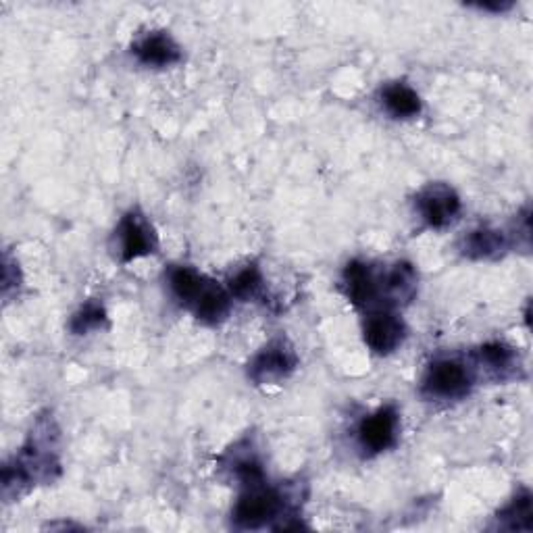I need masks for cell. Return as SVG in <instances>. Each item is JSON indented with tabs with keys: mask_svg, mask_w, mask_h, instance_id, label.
<instances>
[{
	"mask_svg": "<svg viewBox=\"0 0 533 533\" xmlns=\"http://www.w3.org/2000/svg\"><path fill=\"white\" fill-rule=\"evenodd\" d=\"M344 290L352 304L357 307H369L379 296V279L373 275L371 267L361 261H352L344 269Z\"/></svg>",
	"mask_w": 533,
	"mask_h": 533,
	"instance_id": "9",
	"label": "cell"
},
{
	"mask_svg": "<svg viewBox=\"0 0 533 533\" xmlns=\"http://www.w3.org/2000/svg\"><path fill=\"white\" fill-rule=\"evenodd\" d=\"M417 207L429 227L442 230L459 217L461 198L446 184H429L419 192Z\"/></svg>",
	"mask_w": 533,
	"mask_h": 533,
	"instance_id": "5",
	"label": "cell"
},
{
	"mask_svg": "<svg viewBox=\"0 0 533 533\" xmlns=\"http://www.w3.org/2000/svg\"><path fill=\"white\" fill-rule=\"evenodd\" d=\"M296 352L286 340H273L250 363L248 375L255 384H277L296 369Z\"/></svg>",
	"mask_w": 533,
	"mask_h": 533,
	"instance_id": "3",
	"label": "cell"
},
{
	"mask_svg": "<svg viewBox=\"0 0 533 533\" xmlns=\"http://www.w3.org/2000/svg\"><path fill=\"white\" fill-rule=\"evenodd\" d=\"M105 321H107V313L103 309V304L88 302L80 309V313H75L71 321V332L82 336V334L92 332V329H98Z\"/></svg>",
	"mask_w": 533,
	"mask_h": 533,
	"instance_id": "18",
	"label": "cell"
},
{
	"mask_svg": "<svg viewBox=\"0 0 533 533\" xmlns=\"http://www.w3.org/2000/svg\"><path fill=\"white\" fill-rule=\"evenodd\" d=\"M207 277H202L198 271L190 269V267H175L169 273V286L175 294V298L180 300L182 304L190 309L192 302L196 300L198 292L205 286Z\"/></svg>",
	"mask_w": 533,
	"mask_h": 533,
	"instance_id": "15",
	"label": "cell"
},
{
	"mask_svg": "<svg viewBox=\"0 0 533 533\" xmlns=\"http://www.w3.org/2000/svg\"><path fill=\"white\" fill-rule=\"evenodd\" d=\"M119 250L123 263H130L134 259L152 255L159 246V238L155 234V227L138 211H130L119 223L117 230Z\"/></svg>",
	"mask_w": 533,
	"mask_h": 533,
	"instance_id": "4",
	"label": "cell"
},
{
	"mask_svg": "<svg viewBox=\"0 0 533 533\" xmlns=\"http://www.w3.org/2000/svg\"><path fill=\"white\" fill-rule=\"evenodd\" d=\"M511 7H513L511 3H479L477 5V9H481V11H506Z\"/></svg>",
	"mask_w": 533,
	"mask_h": 533,
	"instance_id": "19",
	"label": "cell"
},
{
	"mask_svg": "<svg viewBox=\"0 0 533 533\" xmlns=\"http://www.w3.org/2000/svg\"><path fill=\"white\" fill-rule=\"evenodd\" d=\"M506 248H509V242H506L504 234L490 230V227L473 230L463 242V252L469 259H496Z\"/></svg>",
	"mask_w": 533,
	"mask_h": 533,
	"instance_id": "12",
	"label": "cell"
},
{
	"mask_svg": "<svg viewBox=\"0 0 533 533\" xmlns=\"http://www.w3.org/2000/svg\"><path fill=\"white\" fill-rule=\"evenodd\" d=\"M279 511H282V496L259 481V484H248L246 492L238 498L234 521L244 529H259L275 519Z\"/></svg>",
	"mask_w": 533,
	"mask_h": 533,
	"instance_id": "1",
	"label": "cell"
},
{
	"mask_svg": "<svg viewBox=\"0 0 533 533\" xmlns=\"http://www.w3.org/2000/svg\"><path fill=\"white\" fill-rule=\"evenodd\" d=\"M263 292V275L257 265H246L230 279V294L240 300H252Z\"/></svg>",
	"mask_w": 533,
	"mask_h": 533,
	"instance_id": "16",
	"label": "cell"
},
{
	"mask_svg": "<svg viewBox=\"0 0 533 533\" xmlns=\"http://www.w3.org/2000/svg\"><path fill=\"white\" fill-rule=\"evenodd\" d=\"M134 55L148 67H169L182 59V50L165 32H152L134 44Z\"/></svg>",
	"mask_w": 533,
	"mask_h": 533,
	"instance_id": "8",
	"label": "cell"
},
{
	"mask_svg": "<svg viewBox=\"0 0 533 533\" xmlns=\"http://www.w3.org/2000/svg\"><path fill=\"white\" fill-rule=\"evenodd\" d=\"M382 103H384L386 111L398 119H409V117H415L421 113L419 94L411 86H406L402 82L388 84L382 90Z\"/></svg>",
	"mask_w": 533,
	"mask_h": 533,
	"instance_id": "13",
	"label": "cell"
},
{
	"mask_svg": "<svg viewBox=\"0 0 533 533\" xmlns=\"http://www.w3.org/2000/svg\"><path fill=\"white\" fill-rule=\"evenodd\" d=\"M477 363L481 369H486L494 377L502 379L513 371L517 363V354L511 346H506L502 342H490L477 350Z\"/></svg>",
	"mask_w": 533,
	"mask_h": 533,
	"instance_id": "14",
	"label": "cell"
},
{
	"mask_svg": "<svg viewBox=\"0 0 533 533\" xmlns=\"http://www.w3.org/2000/svg\"><path fill=\"white\" fill-rule=\"evenodd\" d=\"M230 307H232V294L207 279L190 309L194 311L198 321L207 325H217L227 317V313H230Z\"/></svg>",
	"mask_w": 533,
	"mask_h": 533,
	"instance_id": "10",
	"label": "cell"
},
{
	"mask_svg": "<svg viewBox=\"0 0 533 533\" xmlns=\"http://www.w3.org/2000/svg\"><path fill=\"white\" fill-rule=\"evenodd\" d=\"M531 494L523 492L519 494L506 509L498 515V521H502L506 529H531Z\"/></svg>",
	"mask_w": 533,
	"mask_h": 533,
	"instance_id": "17",
	"label": "cell"
},
{
	"mask_svg": "<svg viewBox=\"0 0 533 533\" xmlns=\"http://www.w3.org/2000/svg\"><path fill=\"white\" fill-rule=\"evenodd\" d=\"M398 438V411L388 404L375 411L371 417L363 419L359 427V440L363 448L371 452H384L396 444Z\"/></svg>",
	"mask_w": 533,
	"mask_h": 533,
	"instance_id": "6",
	"label": "cell"
},
{
	"mask_svg": "<svg viewBox=\"0 0 533 533\" xmlns=\"http://www.w3.org/2000/svg\"><path fill=\"white\" fill-rule=\"evenodd\" d=\"M406 338L404 321L390 313H373L365 323V342L375 354H390L394 352Z\"/></svg>",
	"mask_w": 533,
	"mask_h": 533,
	"instance_id": "7",
	"label": "cell"
},
{
	"mask_svg": "<svg viewBox=\"0 0 533 533\" xmlns=\"http://www.w3.org/2000/svg\"><path fill=\"white\" fill-rule=\"evenodd\" d=\"M379 284L388 304H404L417 294V271L411 263H396Z\"/></svg>",
	"mask_w": 533,
	"mask_h": 533,
	"instance_id": "11",
	"label": "cell"
},
{
	"mask_svg": "<svg viewBox=\"0 0 533 533\" xmlns=\"http://www.w3.org/2000/svg\"><path fill=\"white\" fill-rule=\"evenodd\" d=\"M471 373L459 361L442 359L431 365L423 379V394L436 400H459L471 390Z\"/></svg>",
	"mask_w": 533,
	"mask_h": 533,
	"instance_id": "2",
	"label": "cell"
}]
</instances>
